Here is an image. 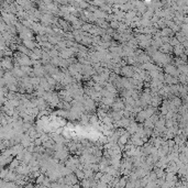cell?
<instances>
[{
    "label": "cell",
    "mask_w": 188,
    "mask_h": 188,
    "mask_svg": "<svg viewBox=\"0 0 188 188\" xmlns=\"http://www.w3.org/2000/svg\"><path fill=\"white\" fill-rule=\"evenodd\" d=\"M160 111H161V115H163V116H165L166 113H167V109H166V107L164 105H162V107L160 108Z\"/></svg>",
    "instance_id": "obj_18"
},
{
    "label": "cell",
    "mask_w": 188,
    "mask_h": 188,
    "mask_svg": "<svg viewBox=\"0 0 188 188\" xmlns=\"http://www.w3.org/2000/svg\"><path fill=\"white\" fill-rule=\"evenodd\" d=\"M160 33H161V36H174V34H175L171 29L167 28V27L162 29L160 31Z\"/></svg>",
    "instance_id": "obj_7"
},
{
    "label": "cell",
    "mask_w": 188,
    "mask_h": 188,
    "mask_svg": "<svg viewBox=\"0 0 188 188\" xmlns=\"http://www.w3.org/2000/svg\"><path fill=\"white\" fill-rule=\"evenodd\" d=\"M128 182V177L119 178V187H126V184Z\"/></svg>",
    "instance_id": "obj_16"
},
{
    "label": "cell",
    "mask_w": 188,
    "mask_h": 188,
    "mask_svg": "<svg viewBox=\"0 0 188 188\" xmlns=\"http://www.w3.org/2000/svg\"><path fill=\"white\" fill-rule=\"evenodd\" d=\"M168 43H169L172 46H175V45L179 44V41L177 40L176 36H171V38H169V42H168Z\"/></svg>",
    "instance_id": "obj_15"
},
{
    "label": "cell",
    "mask_w": 188,
    "mask_h": 188,
    "mask_svg": "<svg viewBox=\"0 0 188 188\" xmlns=\"http://www.w3.org/2000/svg\"><path fill=\"white\" fill-rule=\"evenodd\" d=\"M6 99H7L6 97H0V108L3 106V102L6 101Z\"/></svg>",
    "instance_id": "obj_19"
},
{
    "label": "cell",
    "mask_w": 188,
    "mask_h": 188,
    "mask_svg": "<svg viewBox=\"0 0 188 188\" xmlns=\"http://www.w3.org/2000/svg\"><path fill=\"white\" fill-rule=\"evenodd\" d=\"M106 0H91V2H90V5L97 7V8H100L101 6H104Z\"/></svg>",
    "instance_id": "obj_9"
},
{
    "label": "cell",
    "mask_w": 188,
    "mask_h": 188,
    "mask_svg": "<svg viewBox=\"0 0 188 188\" xmlns=\"http://www.w3.org/2000/svg\"><path fill=\"white\" fill-rule=\"evenodd\" d=\"M104 88H106L108 91H110V93H112V94H118V90H117V88L112 85V83H109V82H107V84L105 85V87Z\"/></svg>",
    "instance_id": "obj_8"
},
{
    "label": "cell",
    "mask_w": 188,
    "mask_h": 188,
    "mask_svg": "<svg viewBox=\"0 0 188 188\" xmlns=\"http://www.w3.org/2000/svg\"><path fill=\"white\" fill-rule=\"evenodd\" d=\"M172 52H173L176 56H179L180 54L184 53V46L182 45V43H179V44L173 46V51H172Z\"/></svg>",
    "instance_id": "obj_6"
},
{
    "label": "cell",
    "mask_w": 188,
    "mask_h": 188,
    "mask_svg": "<svg viewBox=\"0 0 188 188\" xmlns=\"http://www.w3.org/2000/svg\"><path fill=\"white\" fill-rule=\"evenodd\" d=\"M158 51L162 52V53H165V54H169L172 51H173V46L169 43H163L158 47Z\"/></svg>",
    "instance_id": "obj_5"
},
{
    "label": "cell",
    "mask_w": 188,
    "mask_h": 188,
    "mask_svg": "<svg viewBox=\"0 0 188 188\" xmlns=\"http://www.w3.org/2000/svg\"><path fill=\"white\" fill-rule=\"evenodd\" d=\"M20 163H21V162H20V161H19L17 157H16L14 160L12 161L11 164H10V168H9V169H12V171H14V169L17 168L18 166H19V164H20Z\"/></svg>",
    "instance_id": "obj_11"
},
{
    "label": "cell",
    "mask_w": 188,
    "mask_h": 188,
    "mask_svg": "<svg viewBox=\"0 0 188 188\" xmlns=\"http://www.w3.org/2000/svg\"><path fill=\"white\" fill-rule=\"evenodd\" d=\"M27 49H29L30 51H32L34 47H36V46H40L38 43H35V41L32 39H28V40H22V42H21Z\"/></svg>",
    "instance_id": "obj_3"
},
{
    "label": "cell",
    "mask_w": 188,
    "mask_h": 188,
    "mask_svg": "<svg viewBox=\"0 0 188 188\" xmlns=\"http://www.w3.org/2000/svg\"><path fill=\"white\" fill-rule=\"evenodd\" d=\"M177 68H178V69L180 71V73H182V74H185V75H187L188 69H187V65H186V64L179 65V66H177Z\"/></svg>",
    "instance_id": "obj_14"
},
{
    "label": "cell",
    "mask_w": 188,
    "mask_h": 188,
    "mask_svg": "<svg viewBox=\"0 0 188 188\" xmlns=\"http://www.w3.org/2000/svg\"><path fill=\"white\" fill-rule=\"evenodd\" d=\"M119 21H110L109 22V27L110 28H112V29H115V30H117V28L119 27Z\"/></svg>",
    "instance_id": "obj_17"
},
{
    "label": "cell",
    "mask_w": 188,
    "mask_h": 188,
    "mask_svg": "<svg viewBox=\"0 0 188 188\" xmlns=\"http://www.w3.org/2000/svg\"><path fill=\"white\" fill-rule=\"evenodd\" d=\"M0 66L3 68V71H11L13 68V60L10 56H5L0 61Z\"/></svg>",
    "instance_id": "obj_1"
},
{
    "label": "cell",
    "mask_w": 188,
    "mask_h": 188,
    "mask_svg": "<svg viewBox=\"0 0 188 188\" xmlns=\"http://www.w3.org/2000/svg\"><path fill=\"white\" fill-rule=\"evenodd\" d=\"M60 60H61V57L60 56H55V57H51L50 60V63L53 65V66H56L58 67V64H60Z\"/></svg>",
    "instance_id": "obj_10"
},
{
    "label": "cell",
    "mask_w": 188,
    "mask_h": 188,
    "mask_svg": "<svg viewBox=\"0 0 188 188\" xmlns=\"http://www.w3.org/2000/svg\"><path fill=\"white\" fill-rule=\"evenodd\" d=\"M133 73H134V71H133L132 65H128V64H126L124 66H122L121 68H120V74H121L122 76H124V77H127V78L132 77Z\"/></svg>",
    "instance_id": "obj_2"
},
{
    "label": "cell",
    "mask_w": 188,
    "mask_h": 188,
    "mask_svg": "<svg viewBox=\"0 0 188 188\" xmlns=\"http://www.w3.org/2000/svg\"><path fill=\"white\" fill-rule=\"evenodd\" d=\"M3 74H5V72H3V68H2V67H0V77H3Z\"/></svg>",
    "instance_id": "obj_20"
},
{
    "label": "cell",
    "mask_w": 188,
    "mask_h": 188,
    "mask_svg": "<svg viewBox=\"0 0 188 188\" xmlns=\"http://www.w3.org/2000/svg\"><path fill=\"white\" fill-rule=\"evenodd\" d=\"M75 173V175L77 176V178L80 180V179H83V178H85V175H84V172H83V169H79V168H77L76 171L74 172Z\"/></svg>",
    "instance_id": "obj_12"
},
{
    "label": "cell",
    "mask_w": 188,
    "mask_h": 188,
    "mask_svg": "<svg viewBox=\"0 0 188 188\" xmlns=\"http://www.w3.org/2000/svg\"><path fill=\"white\" fill-rule=\"evenodd\" d=\"M74 55H75V54L71 51L69 47L60 50V54H58V56H60L61 58H65V60H66V58H69V57H72V56H74Z\"/></svg>",
    "instance_id": "obj_4"
},
{
    "label": "cell",
    "mask_w": 188,
    "mask_h": 188,
    "mask_svg": "<svg viewBox=\"0 0 188 188\" xmlns=\"http://www.w3.org/2000/svg\"><path fill=\"white\" fill-rule=\"evenodd\" d=\"M41 186H44V187H50L51 186V179L49 176H45L44 179H43V182L41 184Z\"/></svg>",
    "instance_id": "obj_13"
}]
</instances>
